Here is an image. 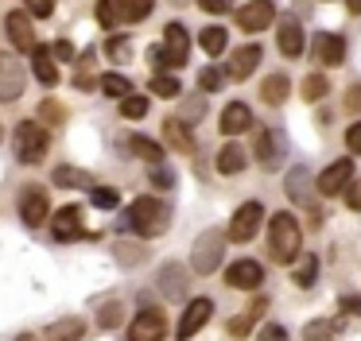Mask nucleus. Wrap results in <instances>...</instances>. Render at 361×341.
<instances>
[{
	"instance_id": "1",
	"label": "nucleus",
	"mask_w": 361,
	"mask_h": 341,
	"mask_svg": "<svg viewBox=\"0 0 361 341\" xmlns=\"http://www.w3.org/2000/svg\"><path fill=\"white\" fill-rule=\"evenodd\" d=\"M268 244H272V260L276 264L299 260V248H303V229H299V221L288 213V209L272 213V225H268Z\"/></svg>"
},
{
	"instance_id": "2",
	"label": "nucleus",
	"mask_w": 361,
	"mask_h": 341,
	"mask_svg": "<svg viewBox=\"0 0 361 341\" xmlns=\"http://www.w3.org/2000/svg\"><path fill=\"white\" fill-rule=\"evenodd\" d=\"M125 225L133 232H140V237H159V232H167V225H171V209L159 198H136L125 213Z\"/></svg>"
},
{
	"instance_id": "3",
	"label": "nucleus",
	"mask_w": 361,
	"mask_h": 341,
	"mask_svg": "<svg viewBox=\"0 0 361 341\" xmlns=\"http://www.w3.org/2000/svg\"><path fill=\"white\" fill-rule=\"evenodd\" d=\"M16 155H20V163H43V155H47V144H51V136H47V128L43 124H35V120H20L16 124Z\"/></svg>"
},
{
	"instance_id": "4",
	"label": "nucleus",
	"mask_w": 361,
	"mask_h": 341,
	"mask_svg": "<svg viewBox=\"0 0 361 341\" xmlns=\"http://www.w3.org/2000/svg\"><path fill=\"white\" fill-rule=\"evenodd\" d=\"M221 256H226V232L210 229V232H202V237L195 240V260H190V268H195L198 275H210V271L221 264Z\"/></svg>"
},
{
	"instance_id": "5",
	"label": "nucleus",
	"mask_w": 361,
	"mask_h": 341,
	"mask_svg": "<svg viewBox=\"0 0 361 341\" xmlns=\"http://www.w3.org/2000/svg\"><path fill=\"white\" fill-rule=\"evenodd\" d=\"M283 155H288V132L283 128H264L257 136V159L264 170H276L283 163Z\"/></svg>"
},
{
	"instance_id": "6",
	"label": "nucleus",
	"mask_w": 361,
	"mask_h": 341,
	"mask_svg": "<svg viewBox=\"0 0 361 341\" xmlns=\"http://www.w3.org/2000/svg\"><path fill=\"white\" fill-rule=\"evenodd\" d=\"M264 217L268 213H264V206H260V202H245V206L233 213V221H229V240H252Z\"/></svg>"
},
{
	"instance_id": "7",
	"label": "nucleus",
	"mask_w": 361,
	"mask_h": 341,
	"mask_svg": "<svg viewBox=\"0 0 361 341\" xmlns=\"http://www.w3.org/2000/svg\"><path fill=\"white\" fill-rule=\"evenodd\" d=\"M24 62L16 54H4L0 51V101H16L24 93Z\"/></svg>"
},
{
	"instance_id": "8",
	"label": "nucleus",
	"mask_w": 361,
	"mask_h": 341,
	"mask_svg": "<svg viewBox=\"0 0 361 341\" xmlns=\"http://www.w3.org/2000/svg\"><path fill=\"white\" fill-rule=\"evenodd\" d=\"M164 333H167V318L156 306L140 310L128 326V341H164Z\"/></svg>"
},
{
	"instance_id": "9",
	"label": "nucleus",
	"mask_w": 361,
	"mask_h": 341,
	"mask_svg": "<svg viewBox=\"0 0 361 341\" xmlns=\"http://www.w3.org/2000/svg\"><path fill=\"white\" fill-rule=\"evenodd\" d=\"M20 217H24V225H27V229H39V225L51 217L47 190H43V186H27V190L20 194Z\"/></svg>"
},
{
	"instance_id": "10",
	"label": "nucleus",
	"mask_w": 361,
	"mask_h": 341,
	"mask_svg": "<svg viewBox=\"0 0 361 341\" xmlns=\"http://www.w3.org/2000/svg\"><path fill=\"white\" fill-rule=\"evenodd\" d=\"M226 283L237 287V291H257L260 283H264V264L257 260H237L226 268Z\"/></svg>"
},
{
	"instance_id": "11",
	"label": "nucleus",
	"mask_w": 361,
	"mask_h": 341,
	"mask_svg": "<svg viewBox=\"0 0 361 341\" xmlns=\"http://www.w3.org/2000/svg\"><path fill=\"white\" fill-rule=\"evenodd\" d=\"M4 31H8L12 46H20V51H35V27H32V12H8L4 16Z\"/></svg>"
},
{
	"instance_id": "12",
	"label": "nucleus",
	"mask_w": 361,
	"mask_h": 341,
	"mask_svg": "<svg viewBox=\"0 0 361 341\" xmlns=\"http://www.w3.org/2000/svg\"><path fill=\"white\" fill-rule=\"evenodd\" d=\"M272 20H276L272 0H249V4L237 12V23H241V31H264Z\"/></svg>"
},
{
	"instance_id": "13",
	"label": "nucleus",
	"mask_w": 361,
	"mask_h": 341,
	"mask_svg": "<svg viewBox=\"0 0 361 341\" xmlns=\"http://www.w3.org/2000/svg\"><path fill=\"white\" fill-rule=\"evenodd\" d=\"M214 314V302L210 299H195L187 310H183V322H179V341H190Z\"/></svg>"
},
{
	"instance_id": "14",
	"label": "nucleus",
	"mask_w": 361,
	"mask_h": 341,
	"mask_svg": "<svg viewBox=\"0 0 361 341\" xmlns=\"http://www.w3.org/2000/svg\"><path fill=\"white\" fill-rule=\"evenodd\" d=\"M342 58H345V39L334 35V31H319V39H314V62L342 66Z\"/></svg>"
},
{
	"instance_id": "15",
	"label": "nucleus",
	"mask_w": 361,
	"mask_h": 341,
	"mask_svg": "<svg viewBox=\"0 0 361 341\" xmlns=\"http://www.w3.org/2000/svg\"><path fill=\"white\" fill-rule=\"evenodd\" d=\"M164 51H167V62H171V66H183V62H187L190 35H187L183 23H167L164 27Z\"/></svg>"
},
{
	"instance_id": "16",
	"label": "nucleus",
	"mask_w": 361,
	"mask_h": 341,
	"mask_svg": "<svg viewBox=\"0 0 361 341\" xmlns=\"http://www.w3.org/2000/svg\"><path fill=\"white\" fill-rule=\"evenodd\" d=\"M350 178H353V163L338 159V163H330V167L319 175V190L322 194H342L345 186H350Z\"/></svg>"
},
{
	"instance_id": "17",
	"label": "nucleus",
	"mask_w": 361,
	"mask_h": 341,
	"mask_svg": "<svg viewBox=\"0 0 361 341\" xmlns=\"http://www.w3.org/2000/svg\"><path fill=\"white\" fill-rule=\"evenodd\" d=\"M276 46H280L283 58H295V54L303 51V27H299L295 16L280 20V31H276Z\"/></svg>"
},
{
	"instance_id": "18",
	"label": "nucleus",
	"mask_w": 361,
	"mask_h": 341,
	"mask_svg": "<svg viewBox=\"0 0 361 341\" xmlns=\"http://www.w3.org/2000/svg\"><path fill=\"white\" fill-rule=\"evenodd\" d=\"M257 62H260V43H245V46H237L233 54H229V78H237V82H245V78L257 70Z\"/></svg>"
},
{
	"instance_id": "19",
	"label": "nucleus",
	"mask_w": 361,
	"mask_h": 341,
	"mask_svg": "<svg viewBox=\"0 0 361 341\" xmlns=\"http://www.w3.org/2000/svg\"><path fill=\"white\" fill-rule=\"evenodd\" d=\"M55 240H78L82 237V209L78 206H63L55 213Z\"/></svg>"
},
{
	"instance_id": "20",
	"label": "nucleus",
	"mask_w": 361,
	"mask_h": 341,
	"mask_svg": "<svg viewBox=\"0 0 361 341\" xmlns=\"http://www.w3.org/2000/svg\"><path fill=\"white\" fill-rule=\"evenodd\" d=\"M249 124H252L249 105L233 101V105H226V108H221V124H218V128L226 132V136H241V132H249Z\"/></svg>"
},
{
	"instance_id": "21",
	"label": "nucleus",
	"mask_w": 361,
	"mask_h": 341,
	"mask_svg": "<svg viewBox=\"0 0 361 341\" xmlns=\"http://www.w3.org/2000/svg\"><path fill=\"white\" fill-rule=\"evenodd\" d=\"M159 291H164L167 299H183V294H187V268H183V264H164V268H159Z\"/></svg>"
},
{
	"instance_id": "22",
	"label": "nucleus",
	"mask_w": 361,
	"mask_h": 341,
	"mask_svg": "<svg viewBox=\"0 0 361 341\" xmlns=\"http://www.w3.org/2000/svg\"><path fill=\"white\" fill-rule=\"evenodd\" d=\"M32 70L43 85H55L59 82V66H55V51L51 46H35L32 51Z\"/></svg>"
},
{
	"instance_id": "23",
	"label": "nucleus",
	"mask_w": 361,
	"mask_h": 341,
	"mask_svg": "<svg viewBox=\"0 0 361 341\" xmlns=\"http://www.w3.org/2000/svg\"><path fill=\"white\" fill-rule=\"evenodd\" d=\"M288 198L299 202V206H311V170L307 167L288 170Z\"/></svg>"
},
{
	"instance_id": "24",
	"label": "nucleus",
	"mask_w": 361,
	"mask_h": 341,
	"mask_svg": "<svg viewBox=\"0 0 361 341\" xmlns=\"http://www.w3.org/2000/svg\"><path fill=\"white\" fill-rule=\"evenodd\" d=\"M164 136H167V144H171V147H179L183 155H190V151H195V136H190V128L179 120V116L164 120Z\"/></svg>"
},
{
	"instance_id": "25",
	"label": "nucleus",
	"mask_w": 361,
	"mask_h": 341,
	"mask_svg": "<svg viewBox=\"0 0 361 341\" xmlns=\"http://www.w3.org/2000/svg\"><path fill=\"white\" fill-rule=\"evenodd\" d=\"M245 163H249V151H245L241 144H226L218 151V170L221 175H237V170H245Z\"/></svg>"
},
{
	"instance_id": "26",
	"label": "nucleus",
	"mask_w": 361,
	"mask_h": 341,
	"mask_svg": "<svg viewBox=\"0 0 361 341\" xmlns=\"http://www.w3.org/2000/svg\"><path fill=\"white\" fill-rule=\"evenodd\" d=\"M260 93H264V101H268V105H283V101H288V93H291L288 74H272V78H264Z\"/></svg>"
},
{
	"instance_id": "27",
	"label": "nucleus",
	"mask_w": 361,
	"mask_h": 341,
	"mask_svg": "<svg viewBox=\"0 0 361 341\" xmlns=\"http://www.w3.org/2000/svg\"><path fill=\"white\" fill-rule=\"evenodd\" d=\"M55 186H71V190H94V178L78 167H55Z\"/></svg>"
},
{
	"instance_id": "28",
	"label": "nucleus",
	"mask_w": 361,
	"mask_h": 341,
	"mask_svg": "<svg viewBox=\"0 0 361 341\" xmlns=\"http://www.w3.org/2000/svg\"><path fill=\"white\" fill-rule=\"evenodd\" d=\"M314 279H319V256H314V252H299V260H295V283L299 287H314Z\"/></svg>"
},
{
	"instance_id": "29",
	"label": "nucleus",
	"mask_w": 361,
	"mask_h": 341,
	"mask_svg": "<svg viewBox=\"0 0 361 341\" xmlns=\"http://www.w3.org/2000/svg\"><path fill=\"white\" fill-rule=\"evenodd\" d=\"M128 151H136L140 159H148V163H164V147H159L156 140H148V136H133L128 140Z\"/></svg>"
},
{
	"instance_id": "30",
	"label": "nucleus",
	"mask_w": 361,
	"mask_h": 341,
	"mask_svg": "<svg viewBox=\"0 0 361 341\" xmlns=\"http://www.w3.org/2000/svg\"><path fill=\"white\" fill-rule=\"evenodd\" d=\"M121 4V20L125 23H140L152 16V0H117Z\"/></svg>"
},
{
	"instance_id": "31",
	"label": "nucleus",
	"mask_w": 361,
	"mask_h": 341,
	"mask_svg": "<svg viewBox=\"0 0 361 341\" xmlns=\"http://www.w3.org/2000/svg\"><path fill=\"white\" fill-rule=\"evenodd\" d=\"M198 43H202V51L206 54H221L226 51V27H202V35H198Z\"/></svg>"
},
{
	"instance_id": "32",
	"label": "nucleus",
	"mask_w": 361,
	"mask_h": 341,
	"mask_svg": "<svg viewBox=\"0 0 361 341\" xmlns=\"http://www.w3.org/2000/svg\"><path fill=\"white\" fill-rule=\"evenodd\" d=\"M82 330H86V326H82V318H63V322L51 326V337H55V341H78Z\"/></svg>"
},
{
	"instance_id": "33",
	"label": "nucleus",
	"mask_w": 361,
	"mask_h": 341,
	"mask_svg": "<svg viewBox=\"0 0 361 341\" xmlns=\"http://www.w3.org/2000/svg\"><path fill=\"white\" fill-rule=\"evenodd\" d=\"M102 89L109 93V97H121V101L133 97V82H128L125 74H105V78H102Z\"/></svg>"
},
{
	"instance_id": "34",
	"label": "nucleus",
	"mask_w": 361,
	"mask_h": 341,
	"mask_svg": "<svg viewBox=\"0 0 361 341\" xmlns=\"http://www.w3.org/2000/svg\"><path fill=\"white\" fill-rule=\"evenodd\" d=\"M326 93H330V82H326L322 74H307V78H303V97H307V101H322Z\"/></svg>"
},
{
	"instance_id": "35",
	"label": "nucleus",
	"mask_w": 361,
	"mask_h": 341,
	"mask_svg": "<svg viewBox=\"0 0 361 341\" xmlns=\"http://www.w3.org/2000/svg\"><path fill=\"white\" fill-rule=\"evenodd\" d=\"M152 93H159V97H179L183 85L175 82L171 74H156V78H152Z\"/></svg>"
},
{
	"instance_id": "36",
	"label": "nucleus",
	"mask_w": 361,
	"mask_h": 341,
	"mask_svg": "<svg viewBox=\"0 0 361 341\" xmlns=\"http://www.w3.org/2000/svg\"><path fill=\"white\" fill-rule=\"evenodd\" d=\"M121 113L128 116V120H140L144 113H148V97H140V93H133V97L121 101Z\"/></svg>"
},
{
	"instance_id": "37",
	"label": "nucleus",
	"mask_w": 361,
	"mask_h": 341,
	"mask_svg": "<svg viewBox=\"0 0 361 341\" xmlns=\"http://www.w3.org/2000/svg\"><path fill=\"white\" fill-rule=\"evenodd\" d=\"M121 318H125L121 302H105L102 314H97V326H102V330H113V326H121Z\"/></svg>"
},
{
	"instance_id": "38",
	"label": "nucleus",
	"mask_w": 361,
	"mask_h": 341,
	"mask_svg": "<svg viewBox=\"0 0 361 341\" xmlns=\"http://www.w3.org/2000/svg\"><path fill=\"white\" fill-rule=\"evenodd\" d=\"M97 20H102V27H113L121 20V4L117 0H97Z\"/></svg>"
},
{
	"instance_id": "39",
	"label": "nucleus",
	"mask_w": 361,
	"mask_h": 341,
	"mask_svg": "<svg viewBox=\"0 0 361 341\" xmlns=\"http://www.w3.org/2000/svg\"><path fill=\"white\" fill-rule=\"evenodd\" d=\"M90 198H94V206L97 209H113V206H117V190H109V186H94V190H90Z\"/></svg>"
},
{
	"instance_id": "40",
	"label": "nucleus",
	"mask_w": 361,
	"mask_h": 341,
	"mask_svg": "<svg viewBox=\"0 0 361 341\" xmlns=\"http://www.w3.org/2000/svg\"><path fill=\"white\" fill-rule=\"evenodd\" d=\"M330 333H334V326H330V322H307L303 326V341H326Z\"/></svg>"
},
{
	"instance_id": "41",
	"label": "nucleus",
	"mask_w": 361,
	"mask_h": 341,
	"mask_svg": "<svg viewBox=\"0 0 361 341\" xmlns=\"http://www.w3.org/2000/svg\"><path fill=\"white\" fill-rule=\"evenodd\" d=\"M152 182L167 190V186H175V170L167 167V163H152Z\"/></svg>"
},
{
	"instance_id": "42",
	"label": "nucleus",
	"mask_w": 361,
	"mask_h": 341,
	"mask_svg": "<svg viewBox=\"0 0 361 341\" xmlns=\"http://www.w3.org/2000/svg\"><path fill=\"white\" fill-rule=\"evenodd\" d=\"M198 85H202V89H206V93H214V89H221V74H218V70H214V66H206V70H202V74H198Z\"/></svg>"
},
{
	"instance_id": "43",
	"label": "nucleus",
	"mask_w": 361,
	"mask_h": 341,
	"mask_svg": "<svg viewBox=\"0 0 361 341\" xmlns=\"http://www.w3.org/2000/svg\"><path fill=\"white\" fill-rule=\"evenodd\" d=\"M27 12H32L35 20H47V16L55 12V0H27Z\"/></svg>"
},
{
	"instance_id": "44",
	"label": "nucleus",
	"mask_w": 361,
	"mask_h": 341,
	"mask_svg": "<svg viewBox=\"0 0 361 341\" xmlns=\"http://www.w3.org/2000/svg\"><path fill=\"white\" fill-rule=\"evenodd\" d=\"M257 341H288V330H283V326H264V330L257 333Z\"/></svg>"
},
{
	"instance_id": "45",
	"label": "nucleus",
	"mask_w": 361,
	"mask_h": 341,
	"mask_svg": "<svg viewBox=\"0 0 361 341\" xmlns=\"http://www.w3.org/2000/svg\"><path fill=\"white\" fill-rule=\"evenodd\" d=\"M345 147H350L353 155H361V120L350 124V132H345Z\"/></svg>"
},
{
	"instance_id": "46",
	"label": "nucleus",
	"mask_w": 361,
	"mask_h": 341,
	"mask_svg": "<svg viewBox=\"0 0 361 341\" xmlns=\"http://www.w3.org/2000/svg\"><path fill=\"white\" fill-rule=\"evenodd\" d=\"M229 4H233V0H198V8H202V12H210V16L229 12Z\"/></svg>"
},
{
	"instance_id": "47",
	"label": "nucleus",
	"mask_w": 361,
	"mask_h": 341,
	"mask_svg": "<svg viewBox=\"0 0 361 341\" xmlns=\"http://www.w3.org/2000/svg\"><path fill=\"white\" fill-rule=\"evenodd\" d=\"M109 54L113 58H128V54H133V43H128V39H109Z\"/></svg>"
},
{
	"instance_id": "48",
	"label": "nucleus",
	"mask_w": 361,
	"mask_h": 341,
	"mask_svg": "<svg viewBox=\"0 0 361 341\" xmlns=\"http://www.w3.org/2000/svg\"><path fill=\"white\" fill-rule=\"evenodd\" d=\"M345 206H350V209H361V178H353V186L345 190Z\"/></svg>"
},
{
	"instance_id": "49",
	"label": "nucleus",
	"mask_w": 361,
	"mask_h": 341,
	"mask_svg": "<svg viewBox=\"0 0 361 341\" xmlns=\"http://www.w3.org/2000/svg\"><path fill=\"white\" fill-rule=\"evenodd\" d=\"M257 314H245V318H233V322H229V333H237V337H241V333H249V322Z\"/></svg>"
},
{
	"instance_id": "50",
	"label": "nucleus",
	"mask_w": 361,
	"mask_h": 341,
	"mask_svg": "<svg viewBox=\"0 0 361 341\" xmlns=\"http://www.w3.org/2000/svg\"><path fill=\"white\" fill-rule=\"evenodd\" d=\"M342 310H345V314H361V299H357V294H353V299L345 294V299H342Z\"/></svg>"
},
{
	"instance_id": "51",
	"label": "nucleus",
	"mask_w": 361,
	"mask_h": 341,
	"mask_svg": "<svg viewBox=\"0 0 361 341\" xmlns=\"http://www.w3.org/2000/svg\"><path fill=\"white\" fill-rule=\"evenodd\" d=\"M51 51H55L59 58H74V46L66 43V39H63V43H55V46H51Z\"/></svg>"
},
{
	"instance_id": "52",
	"label": "nucleus",
	"mask_w": 361,
	"mask_h": 341,
	"mask_svg": "<svg viewBox=\"0 0 361 341\" xmlns=\"http://www.w3.org/2000/svg\"><path fill=\"white\" fill-rule=\"evenodd\" d=\"M345 105H350V108H361V85H353V89L345 93Z\"/></svg>"
},
{
	"instance_id": "53",
	"label": "nucleus",
	"mask_w": 361,
	"mask_h": 341,
	"mask_svg": "<svg viewBox=\"0 0 361 341\" xmlns=\"http://www.w3.org/2000/svg\"><path fill=\"white\" fill-rule=\"evenodd\" d=\"M350 4V12H361V0H345Z\"/></svg>"
},
{
	"instance_id": "54",
	"label": "nucleus",
	"mask_w": 361,
	"mask_h": 341,
	"mask_svg": "<svg viewBox=\"0 0 361 341\" xmlns=\"http://www.w3.org/2000/svg\"><path fill=\"white\" fill-rule=\"evenodd\" d=\"M16 341H35V337H27V333H24V337H16Z\"/></svg>"
},
{
	"instance_id": "55",
	"label": "nucleus",
	"mask_w": 361,
	"mask_h": 341,
	"mask_svg": "<svg viewBox=\"0 0 361 341\" xmlns=\"http://www.w3.org/2000/svg\"><path fill=\"white\" fill-rule=\"evenodd\" d=\"M0 140H4V128H0Z\"/></svg>"
}]
</instances>
